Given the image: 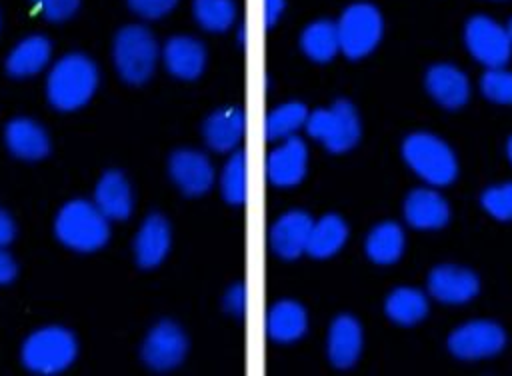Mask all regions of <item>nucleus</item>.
Instances as JSON below:
<instances>
[{
	"instance_id": "obj_26",
	"label": "nucleus",
	"mask_w": 512,
	"mask_h": 376,
	"mask_svg": "<svg viewBox=\"0 0 512 376\" xmlns=\"http://www.w3.org/2000/svg\"><path fill=\"white\" fill-rule=\"evenodd\" d=\"M304 54L314 62H328L340 50L338 28L330 20H316L308 24L300 36Z\"/></svg>"
},
{
	"instance_id": "obj_40",
	"label": "nucleus",
	"mask_w": 512,
	"mask_h": 376,
	"mask_svg": "<svg viewBox=\"0 0 512 376\" xmlns=\"http://www.w3.org/2000/svg\"><path fill=\"white\" fill-rule=\"evenodd\" d=\"M238 42L246 44V26L244 24H240V28H238Z\"/></svg>"
},
{
	"instance_id": "obj_24",
	"label": "nucleus",
	"mask_w": 512,
	"mask_h": 376,
	"mask_svg": "<svg viewBox=\"0 0 512 376\" xmlns=\"http://www.w3.org/2000/svg\"><path fill=\"white\" fill-rule=\"evenodd\" d=\"M306 326V310L294 300H280L266 314V334L280 344H290L302 338Z\"/></svg>"
},
{
	"instance_id": "obj_4",
	"label": "nucleus",
	"mask_w": 512,
	"mask_h": 376,
	"mask_svg": "<svg viewBox=\"0 0 512 376\" xmlns=\"http://www.w3.org/2000/svg\"><path fill=\"white\" fill-rule=\"evenodd\" d=\"M114 66L128 84H144L158 64V42L152 32L140 24L124 26L114 38Z\"/></svg>"
},
{
	"instance_id": "obj_13",
	"label": "nucleus",
	"mask_w": 512,
	"mask_h": 376,
	"mask_svg": "<svg viewBox=\"0 0 512 376\" xmlns=\"http://www.w3.org/2000/svg\"><path fill=\"white\" fill-rule=\"evenodd\" d=\"M312 224V218L302 210H290L282 214L270 230L272 250L284 260L298 258L302 252H306Z\"/></svg>"
},
{
	"instance_id": "obj_38",
	"label": "nucleus",
	"mask_w": 512,
	"mask_h": 376,
	"mask_svg": "<svg viewBox=\"0 0 512 376\" xmlns=\"http://www.w3.org/2000/svg\"><path fill=\"white\" fill-rule=\"evenodd\" d=\"M16 238V224L12 216L0 208V246H8Z\"/></svg>"
},
{
	"instance_id": "obj_19",
	"label": "nucleus",
	"mask_w": 512,
	"mask_h": 376,
	"mask_svg": "<svg viewBox=\"0 0 512 376\" xmlns=\"http://www.w3.org/2000/svg\"><path fill=\"white\" fill-rule=\"evenodd\" d=\"M404 216L414 228L436 230L448 222L450 208L438 192L428 188H416L406 196Z\"/></svg>"
},
{
	"instance_id": "obj_12",
	"label": "nucleus",
	"mask_w": 512,
	"mask_h": 376,
	"mask_svg": "<svg viewBox=\"0 0 512 376\" xmlns=\"http://www.w3.org/2000/svg\"><path fill=\"white\" fill-rule=\"evenodd\" d=\"M306 144L296 138H284L266 158V176L278 188H290L302 182L306 174Z\"/></svg>"
},
{
	"instance_id": "obj_32",
	"label": "nucleus",
	"mask_w": 512,
	"mask_h": 376,
	"mask_svg": "<svg viewBox=\"0 0 512 376\" xmlns=\"http://www.w3.org/2000/svg\"><path fill=\"white\" fill-rule=\"evenodd\" d=\"M482 92L496 104H512V72L502 68H488L480 80Z\"/></svg>"
},
{
	"instance_id": "obj_10",
	"label": "nucleus",
	"mask_w": 512,
	"mask_h": 376,
	"mask_svg": "<svg viewBox=\"0 0 512 376\" xmlns=\"http://www.w3.org/2000/svg\"><path fill=\"white\" fill-rule=\"evenodd\" d=\"M506 344L504 330L490 320H474L456 328L448 338V348L456 358L478 360L498 354Z\"/></svg>"
},
{
	"instance_id": "obj_39",
	"label": "nucleus",
	"mask_w": 512,
	"mask_h": 376,
	"mask_svg": "<svg viewBox=\"0 0 512 376\" xmlns=\"http://www.w3.org/2000/svg\"><path fill=\"white\" fill-rule=\"evenodd\" d=\"M286 2L284 0H264V22L266 26H274L280 18V14L284 12Z\"/></svg>"
},
{
	"instance_id": "obj_2",
	"label": "nucleus",
	"mask_w": 512,
	"mask_h": 376,
	"mask_svg": "<svg viewBox=\"0 0 512 376\" xmlns=\"http://www.w3.org/2000/svg\"><path fill=\"white\" fill-rule=\"evenodd\" d=\"M56 238L70 250L94 252L110 238V220L90 200L66 202L54 220Z\"/></svg>"
},
{
	"instance_id": "obj_23",
	"label": "nucleus",
	"mask_w": 512,
	"mask_h": 376,
	"mask_svg": "<svg viewBox=\"0 0 512 376\" xmlns=\"http://www.w3.org/2000/svg\"><path fill=\"white\" fill-rule=\"evenodd\" d=\"M426 88L444 108H460L468 100V78L452 64H436L426 74Z\"/></svg>"
},
{
	"instance_id": "obj_7",
	"label": "nucleus",
	"mask_w": 512,
	"mask_h": 376,
	"mask_svg": "<svg viewBox=\"0 0 512 376\" xmlns=\"http://www.w3.org/2000/svg\"><path fill=\"white\" fill-rule=\"evenodd\" d=\"M338 28V40L340 50L356 60L374 50V46L380 42L382 36V16L372 4H352L344 10L340 16Z\"/></svg>"
},
{
	"instance_id": "obj_8",
	"label": "nucleus",
	"mask_w": 512,
	"mask_h": 376,
	"mask_svg": "<svg viewBox=\"0 0 512 376\" xmlns=\"http://www.w3.org/2000/svg\"><path fill=\"white\" fill-rule=\"evenodd\" d=\"M470 54L488 68H502L512 54L508 32L488 16H472L464 30Z\"/></svg>"
},
{
	"instance_id": "obj_6",
	"label": "nucleus",
	"mask_w": 512,
	"mask_h": 376,
	"mask_svg": "<svg viewBox=\"0 0 512 376\" xmlns=\"http://www.w3.org/2000/svg\"><path fill=\"white\" fill-rule=\"evenodd\" d=\"M306 132L324 142L330 152H346L360 138V120L354 106L346 100L334 102L330 108H318L308 114Z\"/></svg>"
},
{
	"instance_id": "obj_17",
	"label": "nucleus",
	"mask_w": 512,
	"mask_h": 376,
	"mask_svg": "<svg viewBox=\"0 0 512 376\" xmlns=\"http://www.w3.org/2000/svg\"><path fill=\"white\" fill-rule=\"evenodd\" d=\"M4 142L20 160H42L50 152L46 130L32 118H12L4 128Z\"/></svg>"
},
{
	"instance_id": "obj_9",
	"label": "nucleus",
	"mask_w": 512,
	"mask_h": 376,
	"mask_svg": "<svg viewBox=\"0 0 512 376\" xmlns=\"http://www.w3.org/2000/svg\"><path fill=\"white\" fill-rule=\"evenodd\" d=\"M188 352L184 330L170 320H162L150 328L142 344V360L154 372H168L182 364Z\"/></svg>"
},
{
	"instance_id": "obj_36",
	"label": "nucleus",
	"mask_w": 512,
	"mask_h": 376,
	"mask_svg": "<svg viewBox=\"0 0 512 376\" xmlns=\"http://www.w3.org/2000/svg\"><path fill=\"white\" fill-rule=\"evenodd\" d=\"M224 308L234 316H244L246 312V286L236 284L224 296Z\"/></svg>"
},
{
	"instance_id": "obj_30",
	"label": "nucleus",
	"mask_w": 512,
	"mask_h": 376,
	"mask_svg": "<svg viewBox=\"0 0 512 376\" xmlns=\"http://www.w3.org/2000/svg\"><path fill=\"white\" fill-rule=\"evenodd\" d=\"M192 14L208 32H224L236 18L234 0H194Z\"/></svg>"
},
{
	"instance_id": "obj_28",
	"label": "nucleus",
	"mask_w": 512,
	"mask_h": 376,
	"mask_svg": "<svg viewBox=\"0 0 512 376\" xmlns=\"http://www.w3.org/2000/svg\"><path fill=\"white\" fill-rule=\"evenodd\" d=\"M386 314L402 326H412L416 322H420L426 312H428V300L426 296L416 290V288H396L394 292H390V296L386 298Z\"/></svg>"
},
{
	"instance_id": "obj_35",
	"label": "nucleus",
	"mask_w": 512,
	"mask_h": 376,
	"mask_svg": "<svg viewBox=\"0 0 512 376\" xmlns=\"http://www.w3.org/2000/svg\"><path fill=\"white\" fill-rule=\"evenodd\" d=\"M178 0H128V6L146 20H158L176 8Z\"/></svg>"
},
{
	"instance_id": "obj_22",
	"label": "nucleus",
	"mask_w": 512,
	"mask_h": 376,
	"mask_svg": "<svg viewBox=\"0 0 512 376\" xmlns=\"http://www.w3.org/2000/svg\"><path fill=\"white\" fill-rule=\"evenodd\" d=\"M362 350V328L354 316L334 318L328 334V356L336 368H350Z\"/></svg>"
},
{
	"instance_id": "obj_3",
	"label": "nucleus",
	"mask_w": 512,
	"mask_h": 376,
	"mask_svg": "<svg viewBox=\"0 0 512 376\" xmlns=\"http://www.w3.org/2000/svg\"><path fill=\"white\" fill-rule=\"evenodd\" d=\"M78 356V340L64 326H44L34 330L22 344V366L40 376L68 370Z\"/></svg>"
},
{
	"instance_id": "obj_5",
	"label": "nucleus",
	"mask_w": 512,
	"mask_h": 376,
	"mask_svg": "<svg viewBox=\"0 0 512 376\" xmlns=\"http://www.w3.org/2000/svg\"><path fill=\"white\" fill-rule=\"evenodd\" d=\"M402 154L410 168L434 186H446L458 174V164L452 150L432 134H410L402 144Z\"/></svg>"
},
{
	"instance_id": "obj_33",
	"label": "nucleus",
	"mask_w": 512,
	"mask_h": 376,
	"mask_svg": "<svg viewBox=\"0 0 512 376\" xmlns=\"http://www.w3.org/2000/svg\"><path fill=\"white\" fill-rule=\"evenodd\" d=\"M482 206L498 220L512 218V184L492 186L482 194Z\"/></svg>"
},
{
	"instance_id": "obj_21",
	"label": "nucleus",
	"mask_w": 512,
	"mask_h": 376,
	"mask_svg": "<svg viewBox=\"0 0 512 376\" xmlns=\"http://www.w3.org/2000/svg\"><path fill=\"white\" fill-rule=\"evenodd\" d=\"M52 56V44L42 34L22 38L6 58V70L12 78H28L42 72Z\"/></svg>"
},
{
	"instance_id": "obj_25",
	"label": "nucleus",
	"mask_w": 512,
	"mask_h": 376,
	"mask_svg": "<svg viewBox=\"0 0 512 376\" xmlns=\"http://www.w3.org/2000/svg\"><path fill=\"white\" fill-rule=\"evenodd\" d=\"M346 236H348V228L344 220L336 214H326L324 218L312 224L306 252L314 258H328L342 248V244L346 242Z\"/></svg>"
},
{
	"instance_id": "obj_1",
	"label": "nucleus",
	"mask_w": 512,
	"mask_h": 376,
	"mask_svg": "<svg viewBox=\"0 0 512 376\" xmlns=\"http://www.w3.org/2000/svg\"><path fill=\"white\" fill-rule=\"evenodd\" d=\"M98 88L96 64L80 52L62 56L48 72L46 96L60 112H72L90 102Z\"/></svg>"
},
{
	"instance_id": "obj_27",
	"label": "nucleus",
	"mask_w": 512,
	"mask_h": 376,
	"mask_svg": "<svg viewBox=\"0 0 512 376\" xmlns=\"http://www.w3.org/2000/svg\"><path fill=\"white\" fill-rule=\"evenodd\" d=\"M404 232L396 222H380L366 238V252L378 264H392L402 256Z\"/></svg>"
},
{
	"instance_id": "obj_29",
	"label": "nucleus",
	"mask_w": 512,
	"mask_h": 376,
	"mask_svg": "<svg viewBox=\"0 0 512 376\" xmlns=\"http://www.w3.org/2000/svg\"><path fill=\"white\" fill-rule=\"evenodd\" d=\"M308 110L300 102H286L276 106L264 120V134L268 140H284L294 136L306 124Z\"/></svg>"
},
{
	"instance_id": "obj_34",
	"label": "nucleus",
	"mask_w": 512,
	"mask_h": 376,
	"mask_svg": "<svg viewBox=\"0 0 512 376\" xmlns=\"http://www.w3.org/2000/svg\"><path fill=\"white\" fill-rule=\"evenodd\" d=\"M36 10L48 22H64L76 14L80 8V0H32Z\"/></svg>"
},
{
	"instance_id": "obj_42",
	"label": "nucleus",
	"mask_w": 512,
	"mask_h": 376,
	"mask_svg": "<svg viewBox=\"0 0 512 376\" xmlns=\"http://www.w3.org/2000/svg\"><path fill=\"white\" fill-rule=\"evenodd\" d=\"M506 32H508V36H510V40H512V20H510V24H508V30H506Z\"/></svg>"
},
{
	"instance_id": "obj_20",
	"label": "nucleus",
	"mask_w": 512,
	"mask_h": 376,
	"mask_svg": "<svg viewBox=\"0 0 512 376\" xmlns=\"http://www.w3.org/2000/svg\"><path fill=\"white\" fill-rule=\"evenodd\" d=\"M204 140L214 152H230L238 146L246 130L242 108H222L212 112L204 122Z\"/></svg>"
},
{
	"instance_id": "obj_14",
	"label": "nucleus",
	"mask_w": 512,
	"mask_h": 376,
	"mask_svg": "<svg viewBox=\"0 0 512 376\" xmlns=\"http://www.w3.org/2000/svg\"><path fill=\"white\" fill-rule=\"evenodd\" d=\"M428 288H430L432 296L440 302L462 304V302L472 300L478 294L480 282H478L476 274L466 268L442 264L430 272Z\"/></svg>"
},
{
	"instance_id": "obj_16",
	"label": "nucleus",
	"mask_w": 512,
	"mask_h": 376,
	"mask_svg": "<svg viewBox=\"0 0 512 376\" xmlns=\"http://www.w3.org/2000/svg\"><path fill=\"white\" fill-rule=\"evenodd\" d=\"M166 70L180 80H196L206 68V48L194 36H172L162 48Z\"/></svg>"
},
{
	"instance_id": "obj_37",
	"label": "nucleus",
	"mask_w": 512,
	"mask_h": 376,
	"mask_svg": "<svg viewBox=\"0 0 512 376\" xmlns=\"http://www.w3.org/2000/svg\"><path fill=\"white\" fill-rule=\"evenodd\" d=\"M18 274V266L14 258L8 254L6 246H0V286L10 284Z\"/></svg>"
},
{
	"instance_id": "obj_31",
	"label": "nucleus",
	"mask_w": 512,
	"mask_h": 376,
	"mask_svg": "<svg viewBox=\"0 0 512 376\" xmlns=\"http://www.w3.org/2000/svg\"><path fill=\"white\" fill-rule=\"evenodd\" d=\"M220 190L222 198L232 206L246 202V154L242 150L234 152L224 164L220 174Z\"/></svg>"
},
{
	"instance_id": "obj_18",
	"label": "nucleus",
	"mask_w": 512,
	"mask_h": 376,
	"mask_svg": "<svg viewBox=\"0 0 512 376\" xmlns=\"http://www.w3.org/2000/svg\"><path fill=\"white\" fill-rule=\"evenodd\" d=\"M94 204L110 222L126 220L134 208V194L126 176L118 170L104 172L94 188Z\"/></svg>"
},
{
	"instance_id": "obj_11",
	"label": "nucleus",
	"mask_w": 512,
	"mask_h": 376,
	"mask_svg": "<svg viewBox=\"0 0 512 376\" xmlns=\"http://www.w3.org/2000/svg\"><path fill=\"white\" fill-rule=\"evenodd\" d=\"M172 182L186 196H202L214 184V168L208 156L200 150L182 148L170 156L168 162Z\"/></svg>"
},
{
	"instance_id": "obj_15",
	"label": "nucleus",
	"mask_w": 512,
	"mask_h": 376,
	"mask_svg": "<svg viewBox=\"0 0 512 376\" xmlns=\"http://www.w3.org/2000/svg\"><path fill=\"white\" fill-rule=\"evenodd\" d=\"M170 244H172V230L168 220L160 214H150L142 222L134 238V256L138 266L146 270L160 266L170 252Z\"/></svg>"
},
{
	"instance_id": "obj_41",
	"label": "nucleus",
	"mask_w": 512,
	"mask_h": 376,
	"mask_svg": "<svg viewBox=\"0 0 512 376\" xmlns=\"http://www.w3.org/2000/svg\"><path fill=\"white\" fill-rule=\"evenodd\" d=\"M508 158H510V162H512V136H510V140H508Z\"/></svg>"
}]
</instances>
